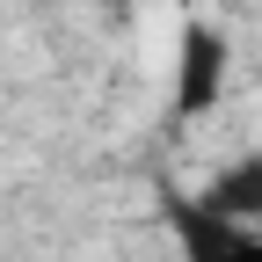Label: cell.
<instances>
[{
    "instance_id": "1",
    "label": "cell",
    "mask_w": 262,
    "mask_h": 262,
    "mask_svg": "<svg viewBox=\"0 0 262 262\" xmlns=\"http://www.w3.org/2000/svg\"><path fill=\"white\" fill-rule=\"evenodd\" d=\"M226 73H233V44H226L219 22H182L175 37V80H168V102L175 117H211L226 102Z\"/></svg>"
},
{
    "instance_id": "2",
    "label": "cell",
    "mask_w": 262,
    "mask_h": 262,
    "mask_svg": "<svg viewBox=\"0 0 262 262\" xmlns=\"http://www.w3.org/2000/svg\"><path fill=\"white\" fill-rule=\"evenodd\" d=\"M168 233H175L182 262H262V226L211 219L196 196H168Z\"/></svg>"
},
{
    "instance_id": "3",
    "label": "cell",
    "mask_w": 262,
    "mask_h": 262,
    "mask_svg": "<svg viewBox=\"0 0 262 262\" xmlns=\"http://www.w3.org/2000/svg\"><path fill=\"white\" fill-rule=\"evenodd\" d=\"M196 204H204L211 219H233V226H262V146L233 153L226 168L196 189Z\"/></svg>"
}]
</instances>
